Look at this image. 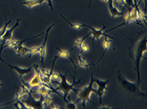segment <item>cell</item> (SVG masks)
I'll use <instances>...</instances> for the list:
<instances>
[{"mask_svg": "<svg viewBox=\"0 0 147 109\" xmlns=\"http://www.w3.org/2000/svg\"><path fill=\"white\" fill-rule=\"evenodd\" d=\"M131 41L129 47V56L135 61V69L137 72V83L140 85V62L143 57V53L147 51V36L146 32L138 33L134 40ZM146 59V57H144Z\"/></svg>", "mask_w": 147, "mask_h": 109, "instance_id": "cell-1", "label": "cell"}, {"mask_svg": "<svg viewBox=\"0 0 147 109\" xmlns=\"http://www.w3.org/2000/svg\"><path fill=\"white\" fill-rule=\"evenodd\" d=\"M118 81L121 84V87L127 93H129L130 95L133 96H138V97H143L146 98V94L142 92L139 89V84L137 83H131L129 80H127L125 78L123 77V75L119 71L118 72Z\"/></svg>", "mask_w": 147, "mask_h": 109, "instance_id": "cell-2", "label": "cell"}, {"mask_svg": "<svg viewBox=\"0 0 147 109\" xmlns=\"http://www.w3.org/2000/svg\"><path fill=\"white\" fill-rule=\"evenodd\" d=\"M59 76H60L61 79L60 81H59L58 83H57L58 84V86H57V87H54V88H55L56 91H60V92H61L64 94V95H63V100H64L65 102H67L68 100H66V97L69 96V92H71V91H74V92H78V90L75 89L74 87L76 84H78V83H80V80H78V82H75V79L74 78L73 83H71V84H69V83H67V79H66L67 73H65V74H59Z\"/></svg>", "mask_w": 147, "mask_h": 109, "instance_id": "cell-3", "label": "cell"}, {"mask_svg": "<svg viewBox=\"0 0 147 109\" xmlns=\"http://www.w3.org/2000/svg\"><path fill=\"white\" fill-rule=\"evenodd\" d=\"M93 83H94V77L93 75L91 74V82L90 83L87 85V87L85 88H83L82 90H78V92H77V95H78V99L77 100L75 101V104H78V102H82V108H85L86 107V103L87 101L93 103L92 101L90 100V96L92 92H95L96 89L93 88Z\"/></svg>", "mask_w": 147, "mask_h": 109, "instance_id": "cell-4", "label": "cell"}, {"mask_svg": "<svg viewBox=\"0 0 147 109\" xmlns=\"http://www.w3.org/2000/svg\"><path fill=\"white\" fill-rule=\"evenodd\" d=\"M110 82V80H106V81H101L98 79H94V83H95L98 86V88L95 90V94L99 96L100 98V103L102 104V99H103V96L105 94V92L107 91V85Z\"/></svg>", "mask_w": 147, "mask_h": 109, "instance_id": "cell-5", "label": "cell"}, {"mask_svg": "<svg viewBox=\"0 0 147 109\" xmlns=\"http://www.w3.org/2000/svg\"><path fill=\"white\" fill-rule=\"evenodd\" d=\"M34 69L36 73H35L34 77L32 79H31L30 82L28 83H24L23 84L26 85L27 87H28L29 89L32 88V87H40L43 83H42V81H41V79H40V70L38 69V65H34Z\"/></svg>", "mask_w": 147, "mask_h": 109, "instance_id": "cell-6", "label": "cell"}, {"mask_svg": "<svg viewBox=\"0 0 147 109\" xmlns=\"http://www.w3.org/2000/svg\"><path fill=\"white\" fill-rule=\"evenodd\" d=\"M0 61H2L3 63H4L7 65H8L9 67L11 68V69H12L14 70L18 74H19V76H20V81L22 82V83H24V80H23V76L24 75H25V74H28L30 73L32 70V68L34 67V65H32L31 67L29 68H21V67H19V66H16V65H11V64H8V63H7L6 61H4V60H3L2 59V57H0Z\"/></svg>", "mask_w": 147, "mask_h": 109, "instance_id": "cell-7", "label": "cell"}, {"mask_svg": "<svg viewBox=\"0 0 147 109\" xmlns=\"http://www.w3.org/2000/svg\"><path fill=\"white\" fill-rule=\"evenodd\" d=\"M20 21V19H18L16 20V23L11 28H9V29H7V31L5 32L4 35L2 37V40H3V42H2V45H1V48H0V57H1V54H2V52H3V47L5 43H7V41H10L11 40H12V34H13L14 30L16 28V27L19 25V22Z\"/></svg>", "mask_w": 147, "mask_h": 109, "instance_id": "cell-8", "label": "cell"}, {"mask_svg": "<svg viewBox=\"0 0 147 109\" xmlns=\"http://www.w3.org/2000/svg\"><path fill=\"white\" fill-rule=\"evenodd\" d=\"M82 27H87L88 28H90L91 29V35H92V40L94 41L95 40H99L102 36H110L107 35L106 33H104L103 32L104 30L106 28V26L104 25L103 28H101V29H99V30H97V29H95L94 28H92L90 25H87V24H82Z\"/></svg>", "mask_w": 147, "mask_h": 109, "instance_id": "cell-9", "label": "cell"}, {"mask_svg": "<svg viewBox=\"0 0 147 109\" xmlns=\"http://www.w3.org/2000/svg\"><path fill=\"white\" fill-rule=\"evenodd\" d=\"M55 26V24H52L51 26L49 27L46 30L45 32V40H44L43 44H41V46H40V61L42 62V64L45 66V63H44V60H45V57L46 55V44H47V40H48V36H49V32L51 28H53V27Z\"/></svg>", "mask_w": 147, "mask_h": 109, "instance_id": "cell-10", "label": "cell"}, {"mask_svg": "<svg viewBox=\"0 0 147 109\" xmlns=\"http://www.w3.org/2000/svg\"><path fill=\"white\" fill-rule=\"evenodd\" d=\"M107 3H108V9H109V11H110V14H111L112 17H118V16H121L123 15L124 11H118L117 7L114 6V0H108Z\"/></svg>", "mask_w": 147, "mask_h": 109, "instance_id": "cell-11", "label": "cell"}, {"mask_svg": "<svg viewBox=\"0 0 147 109\" xmlns=\"http://www.w3.org/2000/svg\"><path fill=\"white\" fill-rule=\"evenodd\" d=\"M56 48L58 50L59 53H58V55H57L56 57H55V58H54V60L53 61V64H54V63H55V61H56L57 58H59V57H62V58H68V59H69L70 61L72 62V64L74 65L72 58L69 57V52H71V51H73L74 48H72V49H71V50H69V51H68V50H65V49H61V48H57V47Z\"/></svg>", "mask_w": 147, "mask_h": 109, "instance_id": "cell-12", "label": "cell"}, {"mask_svg": "<svg viewBox=\"0 0 147 109\" xmlns=\"http://www.w3.org/2000/svg\"><path fill=\"white\" fill-rule=\"evenodd\" d=\"M108 37H111V36H104V41H103V47H104V53H103V55L101 56V57H100V59L99 60V61L96 63V64H95L94 65H98L99 63H100V61L103 58V57H104V55H105V53L107 52V51H108V49H109V48H110V44H111V40H110L108 39ZM111 38H113V37H111Z\"/></svg>", "mask_w": 147, "mask_h": 109, "instance_id": "cell-13", "label": "cell"}, {"mask_svg": "<svg viewBox=\"0 0 147 109\" xmlns=\"http://www.w3.org/2000/svg\"><path fill=\"white\" fill-rule=\"evenodd\" d=\"M44 2H45V0H27L22 2V5L26 6L28 8H32L36 5L42 4Z\"/></svg>", "mask_w": 147, "mask_h": 109, "instance_id": "cell-14", "label": "cell"}, {"mask_svg": "<svg viewBox=\"0 0 147 109\" xmlns=\"http://www.w3.org/2000/svg\"><path fill=\"white\" fill-rule=\"evenodd\" d=\"M90 65H94V64H88L85 59L82 58V57H81V53H80V54L78 55V65H74V70L76 71V68H78V67H83V68L88 70V67H89Z\"/></svg>", "mask_w": 147, "mask_h": 109, "instance_id": "cell-15", "label": "cell"}, {"mask_svg": "<svg viewBox=\"0 0 147 109\" xmlns=\"http://www.w3.org/2000/svg\"><path fill=\"white\" fill-rule=\"evenodd\" d=\"M88 36H91V33H88L87 36H85L84 37H82V38H77V39L74 40V44L75 45V47L78 48H81V46L82 45V44L84 43V40L87 39V37Z\"/></svg>", "mask_w": 147, "mask_h": 109, "instance_id": "cell-16", "label": "cell"}, {"mask_svg": "<svg viewBox=\"0 0 147 109\" xmlns=\"http://www.w3.org/2000/svg\"><path fill=\"white\" fill-rule=\"evenodd\" d=\"M61 18L62 19H64L65 21L68 23V24H69V26L71 27L72 28H74V29H76V30H79L81 28H82V24H73V23H70V22H69L66 19H65V17H64V15H62V14L61 15Z\"/></svg>", "mask_w": 147, "mask_h": 109, "instance_id": "cell-17", "label": "cell"}, {"mask_svg": "<svg viewBox=\"0 0 147 109\" xmlns=\"http://www.w3.org/2000/svg\"><path fill=\"white\" fill-rule=\"evenodd\" d=\"M53 99L50 97V96H44V99H43V108L45 107H46L48 105H49L51 104V102H52Z\"/></svg>", "mask_w": 147, "mask_h": 109, "instance_id": "cell-18", "label": "cell"}, {"mask_svg": "<svg viewBox=\"0 0 147 109\" xmlns=\"http://www.w3.org/2000/svg\"><path fill=\"white\" fill-rule=\"evenodd\" d=\"M125 3V6L129 8V10H131L134 7L136 3V0H124Z\"/></svg>", "mask_w": 147, "mask_h": 109, "instance_id": "cell-19", "label": "cell"}, {"mask_svg": "<svg viewBox=\"0 0 147 109\" xmlns=\"http://www.w3.org/2000/svg\"><path fill=\"white\" fill-rule=\"evenodd\" d=\"M11 23V20L8 22H6V24H4V26L1 29H0V39H2V37H3V36L4 35L5 32L7 31V27H8L9 24Z\"/></svg>", "mask_w": 147, "mask_h": 109, "instance_id": "cell-20", "label": "cell"}, {"mask_svg": "<svg viewBox=\"0 0 147 109\" xmlns=\"http://www.w3.org/2000/svg\"><path fill=\"white\" fill-rule=\"evenodd\" d=\"M65 108H69V109H76V104L75 103H72L70 101H67L66 102V106H65Z\"/></svg>", "mask_w": 147, "mask_h": 109, "instance_id": "cell-21", "label": "cell"}, {"mask_svg": "<svg viewBox=\"0 0 147 109\" xmlns=\"http://www.w3.org/2000/svg\"><path fill=\"white\" fill-rule=\"evenodd\" d=\"M40 52V47H35V48H30V52H29V57L33 56L34 54Z\"/></svg>", "mask_w": 147, "mask_h": 109, "instance_id": "cell-22", "label": "cell"}, {"mask_svg": "<svg viewBox=\"0 0 147 109\" xmlns=\"http://www.w3.org/2000/svg\"><path fill=\"white\" fill-rule=\"evenodd\" d=\"M80 50H81V53L84 52H87V51H89V46L87 45L86 44L83 43L82 46H81V48H80Z\"/></svg>", "mask_w": 147, "mask_h": 109, "instance_id": "cell-23", "label": "cell"}, {"mask_svg": "<svg viewBox=\"0 0 147 109\" xmlns=\"http://www.w3.org/2000/svg\"><path fill=\"white\" fill-rule=\"evenodd\" d=\"M45 1L48 3V4H49V6L50 7L51 10L53 11V5H52V0H45Z\"/></svg>", "mask_w": 147, "mask_h": 109, "instance_id": "cell-24", "label": "cell"}, {"mask_svg": "<svg viewBox=\"0 0 147 109\" xmlns=\"http://www.w3.org/2000/svg\"><path fill=\"white\" fill-rule=\"evenodd\" d=\"M51 108H60L58 106H57V105H53L52 107H51Z\"/></svg>", "mask_w": 147, "mask_h": 109, "instance_id": "cell-25", "label": "cell"}, {"mask_svg": "<svg viewBox=\"0 0 147 109\" xmlns=\"http://www.w3.org/2000/svg\"><path fill=\"white\" fill-rule=\"evenodd\" d=\"M0 81H1V79H0ZM3 85V83H1V82H0V87H2Z\"/></svg>", "mask_w": 147, "mask_h": 109, "instance_id": "cell-26", "label": "cell"}, {"mask_svg": "<svg viewBox=\"0 0 147 109\" xmlns=\"http://www.w3.org/2000/svg\"><path fill=\"white\" fill-rule=\"evenodd\" d=\"M91 1H92V0H90V4H89V7H90V6H91Z\"/></svg>", "mask_w": 147, "mask_h": 109, "instance_id": "cell-27", "label": "cell"}, {"mask_svg": "<svg viewBox=\"0 0 147 109\" xmlns=\"http://www.w3.org/2000/svg\"><path fill=\"white\" fill-rule=\"evenodd\" d=\"M102 1H104V2H106V3H107V1H108V0H102Z\"/></svg>", "mask_w": 147, "mask_h": 109, "instance_id": "cell-28", "label": "cell"}]
</instances>
